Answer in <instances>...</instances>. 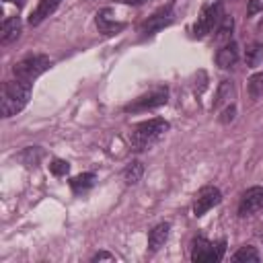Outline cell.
<instances>
[{"instance_id": "cell-8", "label": "cell", "mask_w": 263, "mask_h": 263, "mask_svg": "<svg viewBox=\"0 0 263 263\" xmlns=\"http://www.w3.org/2000/svg\"><path fill=\"white\" fill-rule=\"evenodd\" d=\"M222 201V191L218 187H212V185H205L197 191L195 195V201H193V214L199 218L203 216L208 210H212L214 205H218Z\"/></svg>"}, {"instance_id": "cell-3", "label": "cell", "mask_w": 263, "mask_h": 263, "mask_svg": "<svg viewBox=\"0 0 263 263\" xmlns=\"http://www.w3.org/2000/svg\"><path fill=\"white\" fill-rule=\"evenodd\" d=\"M224 253H226V240L220 238L216 242L208 240L205 236H195L191 240V261L193 263H218L224 259Z\"/></svg>"}, {"instance_id": "cell-7", "label": "cell", "mask_w": 263, "mask_h": 263, "mask_svg": "<svg viewBox=\"0 0 263 263\" xmlns=\"http://www.w3.org/2000/svg\"><path fill=\"white\" fill-rule=\"evenodd\" d=\"M175 21V10H173V2H168L166 6H162V8H158L152 16H148L142 25H140V35L142 37H152L154 33H158L160 29H164V27H168L171 23Z\"/></svg>"}, {"instance_id": "cell-25", "label": "cell", "mask_w": 263, "mask_h": 263, "mask_svg": "<svg viewBox=\"0 0 263 263\" xmlns=\"http://www.w3.org/2000/svg\"><path fill=\"white\" fill-rule=\"evenodd\" d=\"M90 261H92V263H95V261H115V255H111V253H107V251H99L97 255H92Z\"/></svg>"}, {"instance_id": "cell-24", "label": "cell", "mask_w": 263, "mask_h": 263, "mask_svg": "<svg viewBox=\"0 0 263 263\" xmlns=\"http://www.w3.org/2000/svg\"><path fill=\"white\" fill-rule=\"evenodd\" d=\"M261 10H263V0H249V6H247V14L249 16H253V14L261 12Z\"/></svg>"}, {"instance_id": "cell-18", "label": "cell", "mask_w": 263, "mask_h": 263, "mask_svg": "<svg viewBox=\"0 0 263 263\" xmlns=\"http://www.w3.org/2000/svg\"><path fill=\"white\" fill-rule=\"evenodd\" d=\"M232 29H234V18H232L230 14H224L222 21H220V25L216 27L214 39H216V41H228L230 35H232Z\"/></svg>"}, {"instance_id": "cell-9", "label": "cell", "mask_w": 263, "mask_h": 263, "mask_svg": "<svg viewBox=\"0 0 263 263\" xmlns=\"http://www.w3.org/2000/svg\"><path fill=\"white\" fill-rule=\"evenodd\" d=\"M263 208V187L255 185V187H249L240 201H238V216L245 218V216H251L255 212H259Z\"/></svg>"}, {"instance_id": "cell-12", "label": "cell", "mask_w": 263, "mask_h": 263, "mask_svg": "<svg viewBox=\"0 0 263 263\" xmlns=\"http://www.w3.org/2000/svg\"><path fill=\"white\" fill-rule=\"evenodd\" d=\"M168 232H171V224H168V222L156 224V226L150 230V234H148V249H150L152 253L160 251V249L164 247L166 238H168Z\"/></svg>"}, {"instance_id": "cell-14", "label": "cell", "mask_w": 263, "mask_h": 263, "mask_svg": "<svg viewBox=\"0 0 263 263\" xmlns=\"http://www.w3.org/2000/svg\"><path fill=\"white\" fill-rule=\"evenodd\" d=\"M60 2L62 0H39V4H37V8L31 12V16H29V25H39V23H43L51 12H55V8L60 6Z\"/></svg>"}, {"instance_id": "cell-13", "label": "cell", "mask_w": 263, "mask_h": 263, "mask_svg": "<svg viewBox=\"0 0 263 263\" xmlns=\"http://www.w3.org/2000/svg\"><path fill=\"white\" fill-rule=\"evenodd\" d=\"M238 62V45L234 43V41H230V43H226L224 47H220L218 49V53H216V64L220 66V68H232L234 64Z\"/></svg>"}, {"instance_id": "cell-11", "label": "cell", "mask_w": 263, "mask_h": 263, "mask_svg": "<svg viewBox=\"0 0 263 263\" xmlns=\"http://www.w3.org/2000/svg\"><path fill=\"white\" fill-rule=\"evenodd\" d=\"M21 35V18L18 16H8L2 21L0 27V43L2 45H10L12 41H16Z\"/></svg>"}, {"instance_id": "cell-2", "label": "cell", "mask_w": 263, "mask_h": 263, "mask_svg": "<svg viewBox=\"0 0 263 263\" xmlns=\"http://www.w3.org/2000/svg\"><path fill=\"white\" fill-rule=\"evenodd\" d=\"M31 88L33 82L27 80H8L2 84V95H0V115L2 117H12L18 111L25 109V105L29 103L31 97Z\"/></svg>"}, {"instance_id": "cell-10", "label": "cell", "mask_w": 263, "mask_h": 263, "mask_svg": "<svg viewBox=\"0 0 263 263\" xmlns=\"http://www.w3.org/2000/svg\"><path fill=\"white\" fill-rule=\"evenodd\" d=\"M95 23H97L99 33H103V35H115V33L125 29V23H119V21L111 18V8H101L95 16Z\"/></svg>"}, {"instance_id": "cell-16", "label": "cell", "mask_w": 263, "mask_h": 263, "mask_svg": "<svg viewBox=\"0 0 263 263\" xmlns=\"http://www.w3.org/2000/svg\"><path fill=\"white\" fill-rule=\"evenodd\" d=\"M95 181H97V175L95 173H80V175H76V177L70 179V189L78 195V193L90 189L95 185Z\"/></svg>"}, {"instance_id": "cell-23", "label": "cell", "mask_w": 263, "mask_h": 263, "mask_svg": "<svg viewBox=\"0 0 263 263\" xmlns=\"http://www.w3.org/2000/svg\"><path fill=\"white\" fill-rule=\"evenodd\" d=\"M234 113H236V107H234V105H228V107L222 111V115H220V123H230V121L234 119Z\"/></svg>"}, {"instance_id": "cell-15", "label": "cell", "mask_w": 263, "mask_h": 263, "mask_svg": "<svg viewBox=\"0 0 263 263\" xmlns=\"http://www.w3.org/2000/svg\"><path fill=\"white\" fill-rule=\"evenodd\" d=\"M234 95H236V90H234L232 80H222L218 90H216V99L212 103V109H220L224 103H230L234 99Z\"/></svg>"}, {"instance_id": "cell-1", "label": "cell", "mask_w": 263, "mask_h": 263, "mask_svg": "<svg viewBox=\"0 0 263 263\" xmlns=\"http://www.w3.org/2000/svg\"><path fill=\"white\" fill-rule=\"evenodd\" d=\"M168 121L162 119V117H152L148 121H142L138 125L132 127L127 140H129V146L134 152H144L148 150L150 146H154L166 132H168Z\"/></svg>"}, {"instance_id": "cell-27", "label": "cell", "mask_w": 263, "mask_h": 263, "mask_svg": "<svg viewBox=\"0 0 263 263\" xmlns=\"http://www.w3.org/2000/svg\"><path fill=\"white\" fill-rule=\"evenodd\" d=\"M6 2H12V4H16V6H23L25 0H6Z\"/></svg>"}, {"instance_id": "cell-5", "label": "cell", "mask_w": 263, "mask_h": 263, "mask_svg": "<svg viewBox=\"0 0 263 263\" xmlns=\"http://www.w3.org/2000/svg\"><path fill=\"white\" fill-rule=\"evenodd\" d=\"M222 16H224V10H222V4H220V2L203 6L201 14L197 16V21H195V25H193V37L201 39V37H205L208 33L216 31V27L220 25Z\"/></svg>"}, {"instance_id": "cell-21", "label": "cell", "mask_w": 263, "mask_h": 263, "mask_svg": "<svg viewBox=\"0 0 263 263\" xmlns=\"http://www.w3.org/2000/svg\"><path fill=\"white\" fill-rule=\"evenodd\" d=\"M247 88H249V95H251V99H259V97L263 95V72H259V74H253V76L249 78V84H247Z\"/></svg>"}, {"instance_id": "cell-6", "label": "cell", "mask_w": 263, "mask_h": 263, "mask_svg": "<svg viewBox=\"0 0 263 263\" xmlns=\"http://www.w3.org/2000/svg\"><path fill=\"white\" fill-rule=\"evenodd\" d=\"M166 101H168V88L166 86H158V88H154V90H150V92H146V95H140L138 99H134L132 103H127L125 107H123V111L125 113H138V111H148V109H156V107H160V105H166Z\"/></svg>"}, {"instance_id": "cell-26", "label": "cell", "mask_w": 263, "mask_h": 263, "mask_svg": "<svg viewBox=\"0 0 263 263\" xmlns=\"http://www.w3.org/2000/svg\"><path fill=\"white\" fill-rule=\"evenodd\" d=\"M119 2L129 4V6H140V4H144V2H148V0H119Z\"/></svg>"}, {"instance_id": "cell-22", "label": "cell", "mask_w": 263, "mask_h": 263, "mask_svg": "<svg viewBox=\"0 0 263 263\" xmlns=\"http://www.w3.org/2000/svg\"><path fill=\"white\" fill-rule=\"evenodd\" d=\"M68 171H70V162H68V160L53 158V160L49 162V173L55 175V177H64V175H68Z\"/></svg>"}, {"instance_id": "cell-17", "label": "cell", "mask_w": 263, "mask_h": 263, "mask_svg": "<svg viewBox=\"0 0 263 263\" xmlns=\"http://www.w3.org/2000/svg\"><path fill=\"white\" fill-rule=\"evenodd\" d=\"M144 175V164L140 160H132L125 168H123V179L127 185H136Z\"/></svg>"}, {"instance_id": "cell-4", "label": "cell", "mask_w": 263, "mask_h": 263, "mask_svg": "<svg viewBox=\"0 0 263 263\" xmlns=\"http://www.w3.org/2000/svg\"><path fill=\"white\" fill-rule=\"evenodd\" d=\"M51 66V60L43 53H31L23 60H18L14 66H12V72L16 78L21 80H27V82H33L35 78H39L45 70H49Z\"/></svg>"}, {"instance_id": "cell-20", "label": "cell", "mask_w": 263, "mask_h": 263, "mask_svg": "<svg viewBox=\"0 0 263 263\" xmlns=\"http://www.w3.org/2000/svg\"><path fill=\"white\" fill-rule=\"evenodd\" d=\"M261 257H259V253H257V249L255 247H251V245H245V247H240L234 255H232V261H236V263H245V261H259Z\"/></svg>"}, {"instance_id": "cell-19", "label": "cell", "mask_w": 263, "mask_h": 263, "mask_svg": "<svg viewBox=\"0 0 263 263\" xmlns=\"http://www.w3.org/2000/svg\"><path fill=\"white\" fill-rule=\"evenodd\" d=\"M261 58H263V45L261 43H251L249 47H247V51H245V62H247V66L249 68H255L259 62H261Z\"/></svg>"}]
</instances>
